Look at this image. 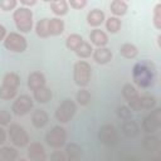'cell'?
I'll return each instance as SVG.
<instances>
[{
	"label": "cell",
	"mask_w": 161,
	"mask_h": 161,
	"mask_svg": "<svg viewBox=\"0 0 161 161\" xmlns=\"http://www.w3.org/2000/svg\"><path fill=\"white\" fill-rule=\"evenodd\" d=\"M133 80L138 87L146 88L152 84L153 79V68L148 62L137 63L133 67Z\"/></svg>",
	"instance_id": "cell-1"
},
{
	"label": "cell",
	"mask_w": 161,
	"mask_h": 161,
	"mask_svg": "<svg viewBox=\"0 0 161 161\" xmlns=\"http://www.w3.org/2000/svg\"><path fill=\"white\" fill-rule=\"evenodd\" d=\"M13 19L15 23V26L21 33H29L33 28V13L29 8L20 6L16 10H14Z\"/></svg>",
	"instance_id": "cell-2"
},
{
	"label": "cell",
	"mask_w": 161,
	"mask_h": 161,
	"mask_svg": "<svg viewBox=\"0 0 161 161\" xmlns=\"http://www.w3.org/2000/svg\"><path fill=\"white\" fill-rule=\"evenodd\" d=\"M91 77H92V68H91L89 63H87L86 60H79L74 64V67H73V79H74V83L78 87L84 88L86 86H88L89 80H91Z\"/></svg>",
	"instance_id": "cell-3"
},
{
	"label": "cell",
	"mask_w": 161,
	"mask_h": 161,
	"mask_svg": "<svg viewBox=\"0 0 161 161\" xmlns=\"http://www.w3.org/2000/svg\"><path fill=\"white\" fill-rule=\"evenodd\" d=\"M75 112H77V104L72 99L65 98L57 107V109H55V118L60 123H68L74 117Z\"/></svg>",
	"instance_id": "cell-4"
},
{
	"label": "cell",
	"mask_w": 161,
	"mask_h": 161,
	"mask_svg": "<svg viewBox=\"0 0 161 161\" xmlns=\"http://www.w3.org/2000/svg\"><path fill=\"white\" fill-rule=\"evenodd\" d=\"M4 47L13 53H23L26 50L28 43L25 36H23L20 33L11 31L8 34L6 39L4 40Z\"/></svg>",
	"instance_id": "cell-5"
},
{
	"label": "cell",
	"mask_w": 161,
	"mask_h": 161,
	"mask_svg": "<svg viewBox=\"0 0 161 161\" xmlns=\"http://www.w3.org/2000/svg\"><path fill=\"white\" fill-rule=\"evenodd\" d=\"M67 141V131L60 125L54 126L47 135H45V142L53 147V148H60L65 145Z\"/></svg>",
	"instance_id": "cell-6"
},
{
	"label": "cell",
	"mask_w": 161,
	"mask_h": 161,
	"mask_svg": "<svg viewBox=\"0 0 161 161\" xmlns=\"http://www.w3.org/2000/svg\"><path fill=\"white\" fill-rule=\"evenodd\" d=\"M8 133L11 143L16 147H24L29 143V136L25 128L18 123H11L8 130Z\"/></svg>",
	"instance_id": "cell-7"
},
{
	"label": "cell",
	"mask_w": 161,
	"mask_h": 161,
	"mask_svg": "<svg viewBox=\"0 0 161 161\" xmlns=\"http://www.w3.org/2000/svg\"><path fill=\"white\" fill-rule=\"evenodd\" d=\"M98 140L106 146H114L118 142V132L113 125L106 123L98 130Z\"/></svg>",
	"instance_id": "cell-8"
},
{
	"label": "cell",
	"mask_w": 161,
	"mask_h": 161,
	"mask_svg": "<svg viewBox=\"0 0 161 161\" xmlns=\"http://www.w3.org/2000/svg\"><path fill=\"white\" fill-rule=\"evenodd\" d=\"M142 128L147 133H153L158 128H161V108L152 109L142 119Z\"/></svg>",
	"instance_id": "cell-9"
},
{
	"label": "cell",
	"mask_w": 161,
	"mask_h": 161,
	"mask_svg": "<svg viewBox=\"0 0 161 161\" xmlns=\"http://www.w3.org/2000/svg\"><path fill=\"white\" fill-rule=\"evenodd\" d=\"M33 108V98L28 94H20L15 98L11 106V111L15 116H24Z\"/></svg>",
	"instance_id": "cell-10"
},
{
	"label": "cell",
	"mask_w": 161,
	"mask_h": 161,
	"mask_svg": "<svg viewBox=\"0 0 161 161\" xmlns=\"http://www.w3.org/2000/svg\"><path fill=\"white\" fill-rule=\"evenodd\" d=\"M122 96L123 98L127 101L128 107L132 111H141V104H140V94L137 92V89L131 84V83H126L122 87Z\"/></svg>",
	"instance_id": "cell-11"
},
{
	"label": "cell",
	"mask_w": 161,
	"mask_h": 161,
	"mask_svg": "<svg viewBox=\"0 0 161 161\" xmlns=\"http://www.w3.org/2000/svg\"><path fill=\"white\" fill-rule=\"evenodd\" d=\"M28 158L29 161H47L44 146L39 142H31L28 146Z\"/></svg>",
	"instance_id": "cell-12"
},
{
	"label": "cell",
	"mask_w": 161,
	"mask_h": 161,
	"mask_svg": "<svg viewBox=\"0 0 161 161\" xmlns=\"http://www.w3.org/2000/svg\"><path fill=\"white\" fill-rule=\"evenodd\" d=\"M45 75L42 72H31L28 75V87L34 92L36 89H40L43 87H45Z\"/></svg>",
	"instance_id": "cell-13"
},
{
	"label": "cell",
	"mask_w": 161,
	"mask_h": 161,
	"mask_svg": "<svg viewBox=\"0 0 161 161\" xmlns=\"http://www.w3.org/2000/svg\"><path fill=\"white\" fill-rule=\"evenodd\" d=\"M121 130H122V133L127 137V138H133L138 135L140 132V127H138V123L136 121H133L132 118L131 119H127V121H123L122 122V126H121Z\"/></svg>",
	"instance_id": "cell-14"
},
{
	"label": "cell",
	"mask_w": 161,
	"mask_h": 161,
	"mask_svg": "<svg viewBox=\"0 0 161 161\" xmlns=\"http://www.w3.org/2000/svg\"><path fill=\"white\" fill-rule=\"evenodd\" d=\"M89 40L96 47L103 48L108 43V36H107V34L103 30H101V29H93L91 31V34H89Z\"/></svg>",
	"instance_id": "cell-15"
},
{
	"label": "cell",
	"mask_w": 161,
	"mask_h": 161,
	"mask_svg": "<svg viewBox=\"0 0 161 161\" xmlns=\"http://www.w3.org/2000/svg\"><path fill=\"white\" fill-rule=\"evenodd\" d=\"M112 57H113V54H112L111 49H108L106 47L97 48L93 52V59L98 64H107V63H109L112 60Z\"/></svg>",
	"instance_id": "cell-16"
},
{
	"label": "cell",
	"mask_w": 161,
	"mask_h": 161,
	"mask_svg": "<svg viewBox=\"0 0 161 161\" xmlns=\"http://www.w3.org/2000/svg\"><path fill=\"white\" fill-rule=\"evenodd\" d=\"M64 153L67 161H79L82 157V147L75 142H70L65 146Z\"/></svg>",
	"instance_id": "cell-17"
},
{
	"label": "cell",
	"mask_w": 161,
	"mask_h": 161,
	"mask_svg": "<svg viewBox=\"0 0 161 161\" xmlns=\"http://www.w3.org/2000/svg\"><path fill=\"white\" fill-rule=\"evenodd\" d=\"M49 121V116L44 109H35L31 113V123L35 128H43L44 126H47Z\"/></svg>",
	"instance_id": "cell-18"
},
{
	"label": "cell",
	"mask_w": 161,
	"mask_h": 161,
	"mask_svg": "<svg viewBox=\"0 0 161 161\" xmlns=\"http://www.w3.org/2000/svg\"><path fill=\"white\" fill-rule=\"evenodd\" d=\"M104 19H106V15H104V13H103L102 10H99V9H92V10L88 13V15H87V21H88V24H89L91 26L96 28V29H97V26L102 25V23L104 21Z\"/></svg>",
	"instance_id": "cell-19"
},
{
	"label": "cell",
	"mask_w": 161,
	"mask_h": 161,
	"mask_svg": "<svg viewBox=\"0 0 161 161\" xmlns=\"http://www.w3.org/2000/svg\"><path fill=\"white\" fill-rule=\"evenodd\" d=\"M20 84V77L15 73V72H9L3 77V82L1 86L8 87V88H13V89H18Z\"/></svg>",
	"instance_id": "cell-20"
},
{
	"label": "cell",
	"mask_w": 161,
	"mask_h": 161,
	"mask_svg": "<svg viewBox=\"0 0 161 161\" xmlns=\"http://www.w3.org/2000/svg\"><path fill=\"white\" fill-rule=\"evenodd\" d=\"M109 9H111V13L116 16H122L127 13V9H128V5L126 1L123 0H113L111 1L109 4Z\"/></svg>",
	"instance_id": "cell-21"
},
{
	"label": "cell",
	"mask_w": 161,
	"mask_h": 161,
	"mask_svg": "<svg viewBox=\"0 0 161 161\" xmlns=\"http://www.w3.org/2000/svg\"><path fill=\"white\" fill-rule=\"evenodd\" d=\"M33 97L38 103H47L52 99L53 93L48 87H43L40 89H36L33 92Z\"/></svg>",
	"instance_id": "cell-22"
},
{
	"label": "cell",
	"mask_w": 161,
	"mask_h": 161,
	"mask_svg": "<svg viewBox=\"0 0 161 161\" xmlns=\"http://www.w3.org/2000/svg\"><path fill=\"white\" fill-rule=\"evenodd\" d=\"M18 158V150L11 146L0 147V161H15Z\"/></svg>",
	"instance_id": "cell-23"
},
{
	"label": "cell",
	"mask_w": 161,
	"mask_h": 161,
	"mask_svg": "<svg viewBox=\"0 0 161 161\" xmlns=\"http://www.w3.org/2000/svg\"><path fill=\"white\" fill-rule=\"evenodd\" d=\"M119 54H121L123 58H126V59H133V58L137 57L138 49H137L136 45H133V44H131V43H125V44H122L121 48H119Z\"/></svg>",
	"instance_id": "cell-24"
},
{
	"label": "cell",
	"mask_w": 161,
	"mask_h": 161,
	"mask_svg": "<svg viewBox=\"0 0 161 161\" xmlns=\"http://www.w3.org/2000/svg\"><path fill=\"white\" fill-rule=\"evenodd\" d=\"M84 40H83V38H82V35H79V34H69L68 36H67V39H65V47L69 49V50H73L74 53H75V50L82 45V43H83Z\"/></svg>",
	"instance_id": "cell-25"
},
{
	"label": "cell",
	"mask_w": 161,
	"mask_h": 161,
	"mask_svg": "<svg viewBox=\"0 0 161 161\" xmlns=\"http://www.w3.org/2000/svg\"><path fill=\"white\" fill-rule=\"evenodd\" d=\"M68 3L65 0H55V1H50V9L52 11L58 15V16H63L68 13Z\"/></svg>",
	"instance_id": "cell-26"
},
{
	"label": "cell",
	"mask_w": 161,
	"mask_h": 161,
	"mask_svg": "<svg viewBox=\"0 0 161 161\" xmlns=\"http://www.w3.org/2000/svg\"><path fill=\"white\" fill-rule=\"evenodd\" d=\"M49 20L50 19H40L36 25H35V33L39 38H48L50 35V31H49Z\"/></svg>",
	"instance_id": "cell-27"
},
{
	"label": "cell",
	"mask_w": 161,
	"mask_h": 161,
	"mask_svg": "<svg viewBox=\"0 0 161 161\" xmlns=\"http://www.w3.org/2000/svg\"><path fill=\"white\" fill-rule=\"evenodd\" d=\"M50 35H60L64 31V21L59 18H53L49 20Z\"/></svg>",
	"instance_id": "cell-28"
},
{
	"label": "cell",
	"mask_w": 161,
	"mask_h": 161,
	"mask_svg": "<svg viewBox=\"0 0 161 161\" xmlns=\"http://www.w3.org/2000/svg\"><path fill=\"white\" fill-rule=\"evenodd\" d=\"M143 146L148 151H157L161 147V142L156 136H146L143 138Z\"/></svg>",
	"instance_id": "cell-29"
},
{
	"label": "cell",
	"mask_w": 161,
	"mask_h": 161,
	"mask_svg": "<svg viewBox=\"0 0 161 161\" xmlns=\"http://www.w3.org/2000/svg\"><path fill=\"white\" fill-rule=\"evenodd\" d=\"M122 26V23L121 20L117 18V16H109L107 20H106V29L109 31V33H118L119 29Z\"/></svg>",
	"instance_id": "cell-30"
},
{
	"label": "cell",
	"mask_w": 161,
	"mask_h": 161,
	"mask_svg": "<svg viewBox=\"0 0 161 161\" xmlns=\"http://www.w3.org/2000/svg\"><path fill=\"white\" fill-rule=\"evenodd\" d=\"M140 104H141V109H152L156 104V98L150 94L140 96Z\"/></svg>",
	"instance_id": "cell-31"
},
{
	"label": "cell",
	"mask_w": 161,
	"mask_h": 161,
	"mask_svg": "<svg viewBox=\"0 0 161 161\" xmlns=\"http://www.w3.org/2000/svg\"><path fill=\"white\" fill-rule=\"evenodd\" d=\"M92 53H93V48L88 42H83L82 45L75 50V54L79 58H88V57H91Z\"/></svg>",
	"instance_id": "cell-32"
},
{
	"label": "cell",
	"mask_w": 161,
	"mask_h": 161,
	"mask_svg": "<svg viewBox=\"0 0 161 161\" xmlns=\"http://www.w3.org/2000/svg\"><path fill=\"white\" fill-rule=\"evenodd\" d=\"M77 102L80 106H87L91 102V93H89V91L86 89V88L79 89L78 93H77Z\"/></svg>",
	"instance_id": "cell-33"
},
{
	"label": "cell",
	"mask_w": 161,
	"mask_h": 161,
	"mask_svg": "<svg viewBox=\"0 0 161 161\" xmlns=\"http://www.w3.org/2000/svg\"><path fill=\"white\" fill-rule=\"evenodd\" d=\"M153 26L161 30V3H157L153 8V16H152Z\"/></svg>",
	"instance_id": "cell-34"
},
{
	"label": "cell",
	"mask_w": 161,
	"mask_h": 161,
	"mask_svg": "<svg viewBox=\"0 0 161 161\" xmlns=\"http://www.w3.org/2000/svg\"><path fill=\"white\" fill-rule=\"evenodd\" d=\"M116 112H117L118 118H121L123 121H127V119H131L132 118V111L127 106H118Z\"/></svg>",
	"instance_id": "cell-35"
},
{
	"label": "cell",
	"mask_w": 161,
	"mask_h": 161,
	"mask_svg": "<svg viewBox=\"0 0 161 161\" xmlns=\"http://www.w3.org/2000/svg\"><path fill=\"white\" fill-rule=\"evenodd\" d=\"M16 91L18 89H13V88L1 86L0 87V98L1 99H13L16 96Z\"/></svg>",
	"instance_id": "cell-36"
},
{
	"label": "cell",
	"mask_w": 161,
	"mask_h": 161,
	"mask_svg": "<svg viewBox=\"0 0 161 161\" xmlns=\"http://www.w3.org/2000/svg\"><path fill=\"white\" fill-rule=\"evenodd\" d=\"M18 5V1L16 0H1L0 1V9L3 11H9V10H13L15 9Z\"/></svg>",
	"instance_id": "cell-37"
},
{
	"label": "cell",
	"mask_w": 161,
	"mask_h": 161,
	"mask_svg": "<svg viewBox=\"0 0 161 161\" xmlns=\"http://www.w3.org/2000/svg\"><path fill=\"white\" fill-rule=\"evenodd\" d=\"M10 121H11L10 113H9L6 109H1V111H0V125L4 127V126H6V125H9Z\"/></svg>",
	"instance_id": "cell-38"
},
{
	"label": "cell",
	"mask_w": 161,
	"mask_h": 161,
	"mask_svg": "<svg viewBox=\"0 0 161 161\" xmlns=\"http://www.w3.org/2000/svg\"><path fill=\"white\" fill-rule=\"evenodd\" d=\"M50 160L52 161H67V157H65V153L62 152V151H54L50 156Z\"/></svg>",
	"instance_id": "cell-39"
},
{
	"label": "cell",
	"mask_w": 161,
	"mask_h": 161,
	"mask_svg": "<svg viewBox=\"0 0 161 161\" xmlns=\"http://www.w3.org/2000/svg\"><path fill=\"white\" fill-rule=\"evenodd\" d=\"M73 9H83L86 5H87V1L86 0H70L68 3Z\"/></svg>",
	"instance_id": "cell-40"
},
{
	"label": "cell",
	"mask_w": 161,
	"mask_h": 161,
	"mask_svg": "<svg viewBox=\"0 0 161 161\" xmlns=\"http://www.w3.org/2000/svg\"><path fill=\"white\" fill-rule=\"evenodd\" d=\"M6 141V130L4 127L0 128V143L4 145V142Z\"/></svg>",
	"instance_id": "cell-41"
},
{
	"label": "cell",
	"mask_w": 161,
	"mask_h": 161,
	"mask_svg": "<svg viewBox=\"0 0 161 161\" xmlns=\"http://www.w3.org/2000/svg\"><path fill=\"white\" fill-rule=\"evenodd\" d=\"M6 36H8V34H6V29H5V26L4 25H0V40H5L6 39Z\"/></svg>",
	"instance_id": "cell-42"
},
{
	"label": "cell",
	"mask_w": 161,
	"mask_h": 161,
	"mask_svg": "<svg viewBox=\"0 0 161 161\" xmlns=\"http://www.w3.org/2000/svg\"><path fill=\"white\" fill-rule=\"evenodd\" d=\"M20 4L25 5V8H26V6L35 5V4H36V1H35V0H20Z\"/></svg>",
	"instance_id": "cell-43"
},
{
	"label": "cell",
	"mask_w": 161,
	"mask_h": 161,
	"mask_svg": "<svg viewBox=\"0 0 161 161\" xmlns=\"http://www.w3.org/2000/svg\"><path fill=\"white\" fill-rule=\"evenodd\" d=\"M157 45H158V48H161V34H158V36H157Z\"/></svg>",
	"instance_id": "cell-44"
},
{
	"label": "cell",
	"mask_w": 161,
	"mask_h": 161,
	"mask_svg": "<svg viewBox=\"0 0 161 161\" xmlns=\"http://www.w3.org/2000/svg\"><path fill=\"white\" fill-rule=\"evenodd\" d=\"M151 161H161V156L160 157H156V158H152Z\"/></svg>",
	"instance_id": "cell-45"
},
{
	"label": "cell",
	"mask_w": 161,
	"mask_h": 161,
	"mask_svg": "<svg viewBox=\"0 0 161 161\" xmlns=\"http://www.w3.org/2000/svg\"><path fill=\"white\" fill-rule=\"evenodd\" d=\"M18 161H28V160H26V158H19Z\"/></svg>",
	"instance_id": "cell-46"
},
{
	"label": "cell",
	"mask_w": 161,
	"mask_h": 161,
	"mask_svg": "<svg viewBox=\"0 0 161 161\" xmlns=\"http://www.w3.org/2000/svg\"><path fill=\"white\" fill-rule=\"evenodd\" d=\"M160 156H161V147H160Z\"/></svg>",
	"instance_id": "cell-47"
},
{
	"label": "cell",
	"mask_w": 161,
	"mask_h": 161,
	"mask_svg": "<svg viewBox=\"0 0 161 161\" xmlns=\"http://www.w3.org/2000/svg\"><path fill=\"white\" fill-rule=\"evenodd\" d=\"M128 161H135V160H128Z\"/></svg>",
	"instance_id": "cell-48"
}]
</instances>
